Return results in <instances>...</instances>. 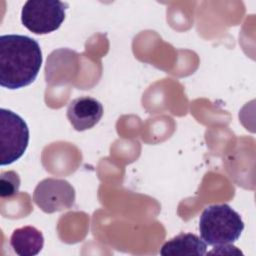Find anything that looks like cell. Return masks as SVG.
<instances>
[{
  "label": "cell",
  "instance_id": "cell-1",
  "mask_svg": "<svg viewBox=\"0 0 256 256\" xmlns=\"http://www.w3.org/2000/svg\"><path fill=\"white\" fill-rule=\"evenodd\" d=\"M42 64L39 43L26 35L7 34L0 37V85L10 90L34 82Z\"/></svg>",
  "mask_w": 256,
  "mask_h": 256
},
{
  "label": "cell",
  "instance_id": "cell-2",
  "mask_svg": "<svg viewBox=\"0 0 256 256\" xmlns=\"http://www.w3.org/2000/svg\"><path fill=\"white\" fill-rule=\"evenodd\" d=\"M244 229L241 216L228 204H214L204 209L199 220L202 240L218 246L236 242Z\"/></svg>",
  "mask_w": 256,
  "mask_h": 256
},
{
  "label": "cell",
  "instance_id": "cell-3",
  "mask_svg": "<svg viewBox=\"0 0 256 256\" xmlns=\"http://www.w3.org/2000/svg\"><path fill=\"white\" fill-rule=\"evenodd\" d=\"M29 143V128L18 114L5 108L0 110V163L12 164L26 151Z\"/></svg>",
  "mask_w": 256,
  "mask_h": 256
},
{
  "label": "cell",
  "instance_id": "cell-4",
  "mask_svg": "<svg viewBox=\"0 0 256 256\" xmlns=\"http://www.w3.org/2000/svg\"><path fill=\"white\" fill-rule=\"evenodd\" d=\"M67 8V3L57 0H29L22 8L21 22L34 34H48L61 26Z\"/></svg>",
  "mask_w": 256,
  "mask_h": 256
},
{
  "label": "cell",
  "instance_id": "cell-5",
  "mask_svg": "<svg viewBox=\"0 0 256 256\" xmlns=\"http://www.w3.org/2000/svg\"><path fill=\"white\" fill-rule=\"evenodd\" d=\"M75 196V189L67 180L46 178L35 187L33 201L43 212L50 214L72 208Z\"/></svg>",
  "mask_w": 256,
  "mask_h": 256
},
{
  "label": "cell",
  "instance_id": "cell-6",
  "mask_svg": "<svg viewBox=\"0 0 256 256\" xmlns=\"http://www.w3.org/2000/svg\"><path fill=\"white\" fill-rule=\"evenodd\" d=\"M66 114L76 131H84L91 129L100 121L103 115V106L93 97L81 96L68 104Z\"/></svg>",
  "mask_w": 256,
  "mask_h": 256
},
{
  "label": "cell",
  "instance_id": "cell-7",
  "mask_svg": "<svg viewBox=\"0 0 256 256\" xmlns=\"http://www.w3.org/2000/svg\"><path fill=\"white\" fill-rule=\"evenodd\" d=\"M206 243L192 233H181L166 243L160 249L163 256H202L206 254Z\"/></svg>",
  "mask_w": 256,
  "mask_h": 256
},
{
  "label": "cell",
  "instance_id": "cell-8",
  "mask_svg": "<svg viewBox=\"0 0 256 256\" xmlns=\"http://www.w3.org/2000/svg\"><path fill=\"white\" fill-rule=\"evenodd\" d=\"M10 245L19 256H34L40 253L44 245V237L40 230L33 226H23L13 231Z\"/></svg>",
  "mask_w": 256,
  "mask_h": 256
},
{
  "label": "cell",
  "instance_id": "cell-9",
  "mask_svg": "<svg viewBox=\"0 0 256 256\" xmlns=\"http://www.w3.org/2000/svg\"><path fill=\"white\" fill-rule=\"evenodd\" d=\"M20 187V177L15 171H3L0 176V195L2 198L15 195Z\"/></svg>",
  "mask_w": 256,
  "mask_h": 256
}]
</instances>
